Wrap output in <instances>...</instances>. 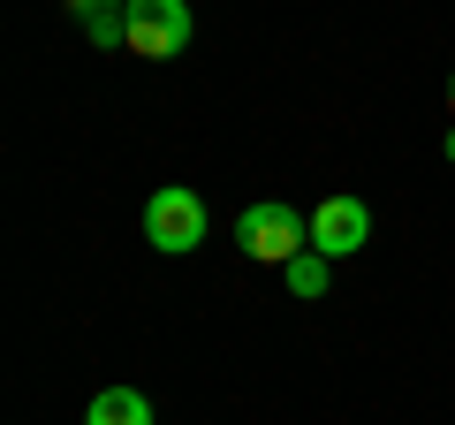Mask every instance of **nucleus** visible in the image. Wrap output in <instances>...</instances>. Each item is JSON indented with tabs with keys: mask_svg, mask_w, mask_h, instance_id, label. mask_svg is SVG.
Segmentation results:
<instances>
[{
	"mask_svg": "<svg viewBox=\"0 0 455 425\" xmlns=\"http://www.w3.org/2000/svg\"><path fill=\"white\" fill-rule=\"evenodd\" d=\"M84 425H152V403L137 388H107V395H92Z\"/></svg>",
	"mask_w": 455,
	"mask_h": 425,
	"instance_id": "39448f33",
	"label": "nucleus"
},
{
	"mask_svg": "<svg viewBox=\"0 0 455 425\" xmlns=\"http://www.w3.org/2000/svg\"><path fill=\"white\" fill-rule=\"evenodd\" d=\"M281 274H289L296 296H326V251H304V259H289Z\"/></svg>",
	"mask_w": 455,
	"mask_h": 425,
	"instance_id": "423d86ee",
	"label": "nucleus"
},
{
	"mask_svg": "<svg viewBox=\"0 0 455 425\" xmlns=\"http://www.w3.org/2000/svg\"><path fill=\"white\" fill-rule=\"evenodd\" d=\"M364 236H372L364 197H319V205H311V251L349 259V251H364Z\"/></svg>",
	"mask_w": 455,
	"mask_h": 425,
	"instance_id": "20e7f679",
	"label": "nucleus"
},
{
	"mask_svg": "<svg viewBox=\"0 0 455 425\" xmlns=\"http://www.w3.org/2000/svg\"><path fill=\"white\" fill-rule=\"evenodd\" d=\"M145 244L167 251V259H190V251L205 244V197H197L190 182H167V190L145 197Z\"/></svg>",
	"mask_w": 455,
	"mask_h": 425,
	"instance_id": "f03ea898",
	"label": "nucleus"
},
{
	"mask_svg": "<svg viewBox=\"0 0 455 425\" xmlns=\"http://www.w3.org/2000/svg\"><path fill=\"white\" fill-rule=\"evenodd\" d=\"M190 46V0H130V53L137 61H175Z\"/></svg>",
	"mask_w": 455,
	"mask_h": 425,
	"instance_id": "7ed1b4c3",
	"label": "nucleus"
},
{
	"mask_svg": "<svg viewBox=\"0 0 455 425\" xmlns=\"http://www.w3.org/2000/svg\"><path fill=\"white\" fill-rule=\"evenodd\" d=\"M448 160H455V130H448Z\"/></svg>",
	"mask_w": 455,
	"mask_h": 425,
	"instance_id": "1a4fd4ad",
	"label": "nucleus"
},
{
	"mask_svg": "<svg viewBox=\"0 0 455 425\" xmlns=\"http://www.w3.org/2000/svg\"><path fill=\"white\" fill-rule=\"evenodd\" d=\"M448 115H455V76H448Z\"/></svg>",
	"mask_w": 455,
	"mask_h": 425,
	"instance_id": "6e6552de",
	"label": "nucleus"
},
{
	"mask_svg": "<svg viewBox=\"0 0 455 425\" xmlns=\"http://www.w3.org/2000/svg\"><path fill=\"white\" fill-rule=\"evenodd\" d=\"M68 8H76V16L92 23V16H114V8H130V0H68Z\"/></svg>",
	"mask_w": 455,
	"mask_h": 425,
	"instance_id": "0eeeda50",
	"label": "nucleus"
},
{
	"mask_svg": "<svg viewBox=\"0 0 455 425\" xmlns=\"http://www.w3.org/2000/svg\"><path fill=\"white\" fill-rule=\"evenodd\" d=\"M235 251L259 266H289L311 251V212H296L289 197H259V205L235 212Z\"/></svg>",
	"mask_w": 455,
	"mask_h": 425,
	"instance_id": "f257e3e1",
	"label": "nucleus"
}]
</instances>
